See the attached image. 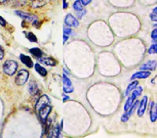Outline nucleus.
<instances>
[{
  "mask_svg": "<svg viewBox=\"0 0 157 138\" xmlns=\"http://www.w3.org/2000/svg\"><path fill=\"white\" fill-rule=\"evenodd\" d=\"M142 92H143V87H142V86H139V85H138V86L136 87L135 89L132 91V95L134 96V97H135L136 99H137V98L139 97V96L142 95Z\"/></svg>",
  "mask_w": 157,
  "mask_h": 138,
  "instance_id": "obj_23",
  "label": "nucleus"
},
{
  "mask_svg": "<svg viewBox=\"0 0 157 138\" xmlns=\"http://www.w3.org/2000/svg\"><path fill=\"white\" fill-rule=\"evenodd\" d=\"M81 1V3L84 5V6H86V5H88L90 3L91 1H93V0H80Z\"/></svg>",
  "mask_w": 157,
  "mask_h": 138,
  "instance_id": "obj_33",
  "label": "nucleus"
},
{
  "mask_svg": "<svg viewBox=\"0 0 157 138\" xmlns=\"http://www.w3.org/2000/svg\"><path fill=\"white\" fill-rule=\"evenodd\" d=\"M6 25H7L6 20H5L1 16H0V26H1V27H6Z\"/></svg>",
  "mask_w": 157,
  "mask_h": 138,
  "instance_id": "obj_31",
  "label": "nucleus"
},
{
  "mask_svg": "<svg viewBox=\"0 0 157 138\" xmlns=\"http://www.w3.org/2000/svg\"><path fill=\"white\" fill-rule=\"evenodd\" d=\"M38 63H40L41 64L47 67H56L58 64V60L54 57H47V56H42L40 58H37Z\"/></svg>",
  "mask_w": 157,
  "mask_h": 138,
  "instance_id": "obj_11",
  "label": "nucleus"
},
{
  "mask_svg": "<svg viewBox=\"0 0 157 138\" xmlns=\"http://www.w3.org/2000/svg\"><path fill=\"white\" fill-rule=\"evenodd\" d=\"M150 19L151 20H153V22H157V13H151L150 14Z\"/></svg>",
  "mask_w": 157,
  "mask_h": 138,
  "instance_id": "obj_32",
  "label": "nucleus"
},
{
  "mask_svg": "<svg viewBox=\"0 0 157 138\" xmlns=\"http://www.w3.org/2000/svg\"><path fill=\"white\" fill-rule=\"evenodd\" d=\"M63 71H64L65 74H67V75H69V74H70V71H68V70L66 69V67H64V69H63Z\"/></svg>",
  "mask_w": 157,
  "mask_h": 138,
  "instance_id": "obj_36",
  "label": "nucleus"
},
{
  "mask_svg": "<svg viewBox=\"0 0 157 138\" xmlns=\"http://www.w3.org/2000/svg\"><path fill=\"white\" fill-rule=\"evenodd\" d=\"M147 103H148V96H143V98L141 99V101L139 102V105H138V116L139 117H143L145 111H146V108H147Z\"/></svg>",
  "mask_w": 157,
  "mask_h": 138,
  "instance_id": "obj_10",
  "label": "nucleus"
},
{
  "mask_svg": "<svg viewBox=\"0 0 157 138\" xmlns=\"http://www.w3.org/2000/svg\"><path fill=\"white\" fill-rule=\"evenodd\" d=\"M148 53L149 54H157V42H154L152 45L148 49Z\"/></svg>",
  "mask_w": 157,
  "mask_h": 138,
  "instance_id": "obj_26",
  "label": "nucleus"
},
{
  "mask_svg": "<svg viewBox=\"0 0 157 138\" xmlns=\"http://www.w3.org/2000/svg\"><path fill=\"white\" fill-rule=\"evenodd\" d=\"M152 13H157V6H156L155 8H154V9H153V11H152Z\"/></svg>",
  "mask_w": 157,
  "mask_h": 138,
  "instance_id": "obj_38",
  "label": "nucleus"
},
{
  "mask_svg": "<svg viewBox=\"0 0 157 138\" xmlns=\"http://www.w3.org/2000/svg\"><path fill=\"white\" fill-rule=\"evenodd\" d=\"M157 67V63L155 60H149L147 61V63L143 64L142 66L140 67V69L142 70V71H150L152 72L154 71Z\"/></svg>",
  "mask_w": 157,
  "mask_h": 138,
  "instance_id": "obj_14",
  "label": "nucleus"
},
{
  "mask_svg": "<svg viewBox=\"0 0 157 138\" xmlns=\"http://www.w3.org/2000/svg\"><path fill=\"white\" fill-rule=\"evenodd\" d=\"M52 107L50 104H47L38 111V116H39V120H40L41 124L45 123L46 120L48 119V116L50 114V113H52Z\"/></svg>",
  "mask_w": 157,
  "mask_h": 138,
  "instance_id": "obj_4",
  "label": "nucleus"
},
{
  "mask_svg": "<svg viewBox=\"0 0 157 138\" xmlns=\"http://www.w3.org/2000/svg\"><path fill=\"white\" fill-rule=\"evenodd\" d=\"M30 77V74L27 70L25 69H22L20 71L17 72V76H16V84L17 86H23L27 83L28 79Z\"/></svg>",
  "mask_w": 157,
  "mask_h": 138,
  "instance_id": "obj_2",
  "label": "nucleus"
},
{
  "mask_svg": "<svg viewBox=\"0 0 157 138\" xmlns=\"http://www.w3.org/2000/svg\"><path fill=\"white\" fill-rule=\"evenodd\" d=\"M28 91L30 93V95L34 96L39 93V87H38V83L36 81L31 80L28 83Z\"/></svg>",
  "mask_w": 157,
  "mask_h": 138,
  "instance_id": "obj_12",
  "label": "nucleus"
},
{
  "mask_svg": "<svg viewBox=\"0 0 157 138\" xmlns=\"http://www.w3.org/2000/svg\"><path fill=\"white\" fill-rule=\"evenodd\" d=\"M44 4H45V2L42 1V0H33L31 3V6L34 8H38V7H42Z\"/></svg>",
  "mask_w": 157,
  "mask_h": 138,
  "instance_id": "obj_25",
  "label": "nucleus"
},
{
  "mask_svg": "<svg viewBox=\"0 0 157 138\" xmlns=\"http://www.w3.org/2000/svg\"><path fill=\"white\" fill-rule=\"evenodd\" d=\"M20 60L26 67H28V69H32V67H34L33 60H32V58L30 56H28V55H26L24 53H21L20 54Z\"/></svg>",
  "mask_w": 157,
  "mask_h": 138,
  "instance_id": "obj_15",
  "label": "nucleus"
},
{
  "mask_svg": "<svg viewBox=\"0 0 157 138\" xmlns=\"http://www.w3.org/2000/svg\"><path fill=\"white\" fill-rule=\"evenodd\" d=\"M62 130H63V121L61 122V124H57L54 127L50 128V130L47 134V137L52 138V137H60L61 136V133H62Z\"/></svg>",
  "mask_w": 157,
  "mask_h": 138,
  "instance_id": "obj_9",
  "label": "nucleus"
},
{
  "mask_svg": "<svg viewBox=\"0 0 157 138\" xmlns=\"http://www.w3.org/2000/svg\"><path fill=\"white\" fill-rule=\"evenodd\" d=\"M139 85V82L138 80H132V83L128 84V86H127L125 92H124V96H128L130 93H132V91L135 89L136 87H137Z\"/></svg>",
  "mask_w": 157,
  "mask_h": 138,
  "instance_id": "obj_19",
  "label": "nucleus"
},
{
  "mask_svg": "<svg viewBox=\"0 0 157 138\" xmlns=\"http://www.w3.org/2000/svg\"><path fill=\"white\" fill-rule=\"evenodd\" d=\"M149 114H150V120L151 122H156L157 121V104L154 101L150 102V108H149Z\"/></svg>",
  "mask_w": 157,
  "mask_h": 138,
  "instance_id": "obj_13",
  "label": "nucleus"
},
{
  "mask_svg": "<svg viewBox=\"0 0 157 138\" xmlns=\"http://www.w3.org/2000/svg\"><path fill=\"white\" fill-rule=\"evenodd\" d=\"M4 55H5V52H4V49L0 45V60H2L4 58Z\"/></svg>",
  "mask_w": 157,
  "mask_h": 138,
  "instance_id": "obj_30",
  "label": "nucleus"
},
{
  "mask_svg": "<svg viewBox=\"0 0 157 138\" xmlns=\"http://www.w3.org/2000/svg\"><path fill=\"white\" fill-rule=\"evenodd\" d=\"M7 1H10V0H0V4H2V3H6Z\"/></svg>",
  "mask_w": 157,
  "mask_h": 138,
  "instance_id": "obj_37",
  "label": "nucleus"
},
{
  "mask_svg": "<svg viewBox=\"0 0 157 138\" xmlns=\"http://www.w3.org/2000/svg\"><path fill=\"white\" fill-rule=\"evenodd\" d=\"M43 125V130H42V136H44V135H47V133L49 132L50 128H52V120L50 119H47L45 123Z\"/></svg>",
  "mask_w": 157,
  "mask_h": 138,
  "instance_id": "obj_20",
  "label": "nucleus"
},
{
  "mask_svg": "<svg viewBox=\"0 0 157 138\" xmlns=\"http://www.w3.org/2000/svg\"><path fill=\"white\" fill-rule=\"evenodd\" d=\"M62 81H63V91L65 94H69V93H72L74 91V87L72 84V81L70 80V78L68 77L67 74H63L62 76Z\"/></svg>",
  "mask_w": 157,
  "mask_h": 138,
  "instance_id": "obj_3",
  "label": "nucleus"
},
{
  "mask_svg": "<svg viewBox=\"0 0 157 138\" xmlns=\"http://www.w3.org/2000/svg\"><path fill=\"white\" fill-rule=\"evenodd\" d=\"M33 67L35 69V71H36L37 74L39 76H41V77H46V76H47V70L40 63L34 64Z\"/></svg>",
  "mask_w": 157,
  "mask_h": 138,
  "instance_id": "obj_17",
  "label": "nucleus"
},
{
  "mask_svg": "<svg viewBox=\"0 0 157 138\" xmlns=\"http://www.w3.org/2000/svg\"><path fill=\"white\" fill-rule=\"evenodd\" d=\"M26 35V38L30 41V42L32 43H37L38 42V39H37V37H36V35H35L34 33H32V32H28V33H26V32H24Z\"/></svg>",
  "mask_w": 157,
  "mask_h": 138,
  "instance_id": "obj_22",
  "label": "nucleus"
},
{
  "mask_svg": "<svg viewBox=\"0 0 157 138\" xmlns=\"http://www.w3.org/2000/svg\"><path fill=\"white\" fill-rule=\"evenodd\" d=\"M65 25L71 28H78L79 27V20L76 16H74L73 14L68 13L65 16Z\"/></svg>",
  "mask_w": 157,
  "mask_h": 138,
  "instance_id": "obj_8",
  "label": "nucleus"
},
{
  "mask_svg": "<svg viewBox=\"0 0 157 138\" xmlns=\"http://www.w3.org/2000/svg\"><path fill=\"white\" fill-rule=\"evenodd\" d=\"M47 104H50L49 97L46 94H43V95H41L40 97H38L36 99V102H35L34 108L36 111H39L40 108H42L43 107H45V105H47Z\"/></svg>",
  "mask_w": 157,
  "mask_h": 138,
  "instance_id": "obj_7",
  "label": "nucleus"
},
{
  "mask_svg": "<svg viewBox=\"0 0 157 138\" xmlns=\"http://www.w3.org/2000/svg\"><path fill=\"white\" fill-rule=\"evenodd\" d=\"M151 38H152L153 40H157V28H155L151 32Z\"/></svg>",
  "mask_w": 157,
  "mask_h": 138,
  "instance_id": "obj_28",
  "label": "nucleus"
},
{
  "mask_svg": "<svg viewBox=\"0 0 157 138\" xmlns=\"http://www.w3.org/2000/svg\"><path fill=\"white\" fill-rule=\"evenodd\" d=\"M68 100H70L69 95H65V93H64V94H63V102H66Z\"/></svg>",
  "mask_w": 157,
  "mask_h": 138,
  "instance_id": "obj_34",
  "label": "nucleus"
},
{
  "mask_svg": "<svg viewBox=\"0 0 157 138\" xmlns=\"http://www.w3.org/2000/svg\"><path fill=\"white\" fill-rule=\"evenodd\" d=\"M17 69H19V64H17V61H14L13 60H7L6 61H4L3 66H2V71L7 76L16 75Z\"/></svg>",
  "mask_w": 157,
  "mask_h": 138,
  "instance_id": "obj_1",
  "label": "nucleus"
},
{
  "mask_svg": "<svg viewBox=\"0 0 157 138\" xmlns=\"http://www.w3.org/2000/svg\"><path fill=\"white\" fill-rule=\"evenodd\" d=\"M154 27H157V24H155V25H154Z\"/></svg>",
  "mask_w": 157,
  "mask_h": 138,
  "instance_id": "obj_39",
  "label": "nucleus"
},
{
  "mask_svg": "<svg viewBox=\"0 0 157 138\" xmlns=\"http://www.w3.org/2000/svg\"><path fill=\"white\" fill-rule=\"evenodd\" d=\"M135 100H136V98L134 97L132 95H130V96H128V98L126 99V102H125V104H124V111H127L130 108V107L132 105V103L135 102Z\"/></svg>",
  "mask_w": 157,
  "mask_h": 138,
  "instance_id": "obj_21",
  "label": "nucleus"
},
{
  "mask_svg": "<svg viewBox=\"0 0 157 138\" xmlns=\"http://www.w3.org/2000/svg\"><path fill=\"white\" fill-rule=\"evenodd\" d=\"M41 24H42V23H41V22H40V20H38V19H36V20H33V22H32V23H31V25H32V26H33V27H34V28H37V29H39V28L41 27Z\"/></svg>",
  "mask_w": 157,
  "mask_h": 138,
  "instance_id": "obj_27",
  "label": "nucleus"
},
{
  "mask_svg": "<svg viewBox=\"0 0 157 138\" xmlns=\"http://www.w3.org/2000/svg\"><path fill=\"white\" fill-rule=\"evenodd\" d=\"M73 9L75 10L76 17L78 20L82 19V16H83L84 14L86 13V10L84 9V5L81 3L80 0H76V1H74V3H73Z\"/></svg>",
  "mask_w": 157,
  "mask_h": 138,
  "instance_id": "obj_6",
  "label": "nucleus"
},
{
  "mask_svg": "<svg viewBox=\"0 0 157 138\" xmlns=\"http://www.w3.org/2000/svg\"><path fill=\"white\" fill-rule=\"evenodd\" d=\"M151 76V72L150 71H141L135 73L134 75L132 76V80H139V79H147Z\"/></svg>",
  "mask_w": 157,
  "mask_h": 138,
  "instance_id": "obj_16",
  "label": "nucleus"
},
{
  "mask_svg": "<svg viewBox=\"0 0 157 138\" xmlns=\"http://www.w3.org/2000/svg\"><path fill=\"white\" fill-rule=\"evenodd\" d=\"M63 35H65V36H67V37L74 36V35H75V32L72 30L71 27L66 26V27H64V29H63Z\"/></svg>",
  "mask_w": 157,
  "mask_h": 138,
  "instance_id": "obj_24",
  "label": "nucleus"
},
{
  "mask_svg": "<svg viewBox=\"0 0 157 138\" xmlns=\"http://www.w3.org/2000/svg\"><path fill=\"white\" fill-rule=\"evenodd\" d=\"M63 8H64V9H67V8H68V2H67V0H63Z\"/></svg>",
  "mask_w": 157,
  "mask_h": 138,
  "instance_id": "obj_35",
  "label": "nucleus"
},
{
  "mask_svg": "<svg viewBox=\"0 0 157 138\" xmlns=\"http://www.w3.org/2000/svg\"><path fill=\"white\" fill-rule=\"evenodd\" d=\"M29 52L33 55L34 57H36V58H40V57H42L43 55H44V52L41 50L40 48H38V47H32L29 49Z\"/></svg>",
  "mask_w": 157,
  "mask_h": 138,
  "instance_id": "obj_18",
  "label": "nucleus"
},
{
  "mask_svg": "<svg viewBox=\"0 0 157 138\" xmlns=\"http://www.w3.org/2000/svg\"><path fill=\"white\" fill-rule=\"evenodd\" d=\"M129 119V114H127V111H125V114L122 116V118H121V122H127Z\"/></svg>",
  "mask_w": 157,
  "mask_h": 138,
  "instance_id": "obj_29",
  "label": "nucleus"
},
{
  "mask_svg": "<svg viewBox=\"0 0 157 138\" xmlns=\"http://www.w3.org/2000/svg\"><path fill=\"white\" fill-rule=\"evenodd\" d=\"M14 13H16V16H20L21 19H23L24 20H25V22L30 23V24H31L32 22H33L34 20L38 19L37 16H35V14H33V13H27V11H24V10L17 9V10H14Z\"/></svg>",
  "mask_w": 157,
  "mask_h": 138,
  "instance_id": "obj_5",
  "label": "nucleus"
},
{
  "mask_svg": "<svg viewBox=\"0 0 157 138\" xmlns=\"http://www.w3.org/2000/svg\"><path fill=\"white\" fill-rule=\"evenodd\" d=\"M31 1H33V0H31Z\"/></svg>",
  "mask_w": 157,
  "mask_h": 138,
  "instance_id": "obj_40",
  "label": "nucleus"
}]
</instances>
